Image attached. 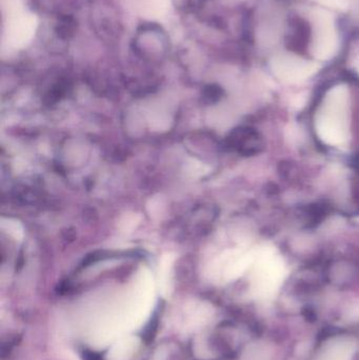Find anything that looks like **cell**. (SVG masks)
<instances>
[{
    "label": "cell",
    "mask_w": 359,
    "mask_h": 360,
    "mask_svg": "<svg viewBox=\"0 0 359 360\" xmlns=\"http://www.w3.org/2000/svg\"><path fill=\"white\" fill-rule=\"evenodd\" d=\"M316 131L330 146H341L349 139V91L339 84L329 91L318 112Z\"/></svg>",
    "instance_id": "1"
},
{
    "label": "cell",
    "mask_w": 359,
    "mask_h": 360,
    "mask_svg": "<svg viewBox=\"0 0 359 360\" xmlns=\"http://www.w3.org/2000/svg\"><path fill=\"white\" fill-rule=\"evenodd\" d=\"M286 278V268L282 258L272 250L261 252L253 276V291L259 300H272Z\"/></svg>",
    "instance_id": "2"
},
{
    "label": "cell",
    "mask_w": 359,
    "mask_h": 360,
    "mask_svg": "<svg viewBox=\"0 0 359 360\" xmlns=\"http://www.w3.org/2000/svg\"><path fill=\"white\" fill-rule=\"evenodd\" d=\"M313 20V42L312 54L320 60H329L337 55L339 38L334 18L328 11L316 8L312 13Z\"/></svg>",
    "instance_id": "3"
},
{
    "label": "cell",
    "mask_w": 359,
    "mask_h": 360,
    "mask_svg": "<svg viewBox=\"0 0 359 360\" xmlns=\"http://www.w3.org/2000/svg\"><path fill=\"white\" fill-rule=\"evenodd\" d=\"M320 65L293 54H278L271 60L274 75L284 82L296 84L313 76Z\"/></svg>",
    "instance_id": "4"
},
{
    "label": "cell",
    "mask_w": 359,
    "mask_h": 360,
    "mask_svg": "<svg viewBox=\"0 0 359 360\" xmlns=\"http://www.w3.org/2000/svg\"><path fill=\"white\" fill-rule=\"evenodd\" d=\"M355 345L348 338H337L322 348L316 360H351Z\"/></svg>",
    "instance_id": "5"
},
{
    "label": "cell",
    "mask_w": 359,
    "mask_h": 360,
    "mask_svg": "<svg viewBox=\"0 0 359 360\" xmlns=\"http://www.w3.org/2000/svg\"><path fill=\"white\" fill-rule=\"evenodd\" d=\"M314 1L318 2L322 6L337 11H347L348 6H349L346 0H314Z\"/></svg>",
    "instance_id": "6"
},
{
    "label": "cell",
    "mask_w": 359,
    "mask_h": 360,
    "mask_svg": "<svg viewBox=\"0 0 359 360\" xmlns=\"http://www.w3.org/2000/svg\"><path fill=\"white\" fill-rule=\"evenodd\" d=\"M157 315H154L149 327H147V329H145V338H149L150 340L155 335L156 329H157Z\"/></svg>",
    "instance_id": "7"
},
{
    "label": "cell",
    "mask_w": 359,
    "mask_h": 360,
    "mask_svg": "<svg viewBox=\"0 0 359 360\" xmlns=\"http://www.w3.org/2000/svg\"><path fill=\"white\" fill-rule=\"evenodd\" d=\"M358 73H359V67H358Z\"/></svg>",
    "instance_id": "8"
}]
</instances>
